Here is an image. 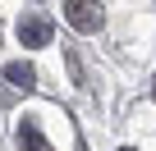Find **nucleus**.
Segmentation results:
<instances>
[{
    "label": "nucleus",
    "instance_id": "nucleus-3",
    "mask_svg": "<svg viewBox=\"0 0 156 151\" xmlns=\"http://www.w3.org/2000/svg\"><path fill=\"white\" fill-rule=\"evenodd\" d=\"M5 78H9L14 87H23V92H32V87H37V73H32V64H23V60L5 64Z\"/></svg>",
    "mask_w": 156,
    "mask_h": 151
},
{
    "label": "nucleus",
    "instance_id": "nucleus-2",
    "mask_svg": "<svg viewBox=\"0 0 156 151\" xmlns=\"http://www.w3.org/2000/svg\"><path fill=\"white\" fill-rule=\"evenodd\" d=\"M19 41L23 46H46L51 41V23L46 19H19Z\"/></svg>",
    "mask_w": 156,
    "mask_h": 151
},
{
    "label": "nucleus",
    "instance_id": "nucleus-4",
    "mask_svg": "<svg viewBox=\"0 0 156 151\" xmlns=\"http://www.w3.org/2000/svg\"><path fill=\"white\" fill-rule=\"evenodd\" d=\"M119 151H133V146H119Z\"/></svg>",
    "mask_w": 156,
    "mask_h": 151
},
{
    "label": "nucleus",
    "instance_id": "nucleus-1",
    "mask_svg": "<svg viewBox=\"0 0 156 151\" xmlns=\"http://www.w3.org/2000/svg\"><path fill=\"white\" fill-rule=\"evenodd\" d=\"M64 19L78 32H97L101 28V5H97V0H64Z\"/></svg>",
    "mask_w": 156,
    "mask_h": 151
}]
</instances>
